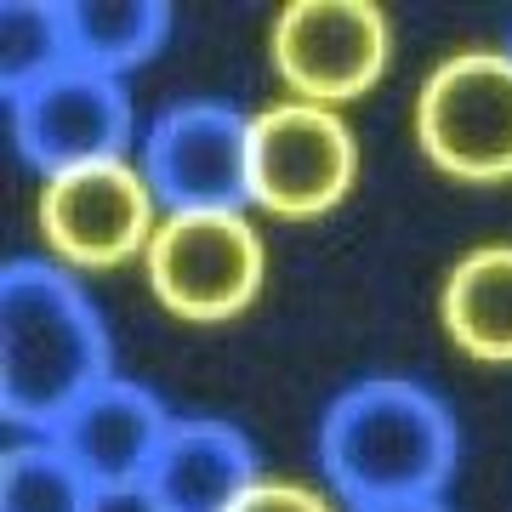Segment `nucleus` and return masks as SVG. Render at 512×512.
<instances>
[{
  "label": "nucleus",
  "instance_id": "14",
  "mask_svg": "<svg viewBox=\"0 0 512 512\" xmlns=\"http://www.w3.org/2000/svg\"><path fill=\"white\" fill-rule=\"evenodd\" d=\"M0 512H103V490L57 439H29L0 456Z\"/></svg>",
  "mask_w": 512,
  "mask_h": 512
},
{
  "label": "nucleus",
  "instance_id": "16",
  "mask_svg": "<svg viewBox=\"0 0 512 512\" xmlns=\"http://www.w3.org/2000/svg\"><path fill=\"white\" fill-rule=\"evenodd\" d=\"M228 512H330V501L319 490H308V484H251V490L239 495Z\"/></svg>",
  "mask_w": 512,
  "mask_h": 512
},
{
  "label": "nucleus",
  "instance_id": "2",
  "mask_svg": "<svg viewBox=\"0 0 512 512\" xmlns=\"http://www.w3.org/2000/svg\"><path fill=\"white\" fill-rule=\"evenodd\" d=\"M461 461L450 404L404 376H365L342 387L319 421V467L348 507L444 495Z\"/></svg>",
  "mask_w": 512,
  "mask_h": 512
},
{
  "label": "nucleus",
  "instance_id": "5",
  "mask_svg": "<svg viewBox=\"0 0 512 512\" xmlns=\"http://www.w3.org/2000/svg\"><path fill=\"white\" fill-rule=\"evenodd\" d=\"M421 154L456 183L512 177V52H456L416 97Z\"/></svg>",
  "mask_w": 512,
  "mask_h": 512
},
{
  "label": "nucleus",
  "instance_id": "13",
  "mask_svg": "<svg viewBox=\"0 0 512 512\" xmlns=\"http://www.w3.org/2000/svg\"><path fill=\"white\" fill-rule=\"evenodd\" d=\"M63 29L74 63L120 80L165 46L171 0H63Z\"/></svg>",
  "mask_w": 512,
  "mask_h": 512
},
{
  "label": "nucleus",
  "instance_id": "8",
  "mask_svg": "<svg viewBox=\"0 0 512 512\" xmlns=\"http://www.w3.org/2000/svg\"><path fill=\"white\" fill-rule=\"evenodd\" d=\"M274 69L296 103H353L387 69V18L370 0H291L274 18Z\"/></svg>",
  "mask_w": 512,
  "mask_h": 512
},
{
  "label": "nucleus",
  "instance_id": "9",
  "mask_svg": "<svg viewBox=\"0 0 512 512\" xmlns=\"http://www.w3.org/2000/svg\"><path fill=\"white\" fill-rule=\"evenodd\" d=\"M154 194H148L143 171L126 160L86 165L69 177H52L40 194L35 217L40 234L69 268H120L126 256L148 251L154 239Z\"/></svg>",
  "mask_w": 512,
  "mask_h": 512
},
{
  "label": "nucleus",
  "instance_id": "15",
  "mask_svg": "<svg viewBox=\"0 0 512 512\" xmlns=\"http://www.w3.org/2000/svg\"><path fill=\"white\" fill-rule=\"evenodd\" d=\"M69 63L74 57L63 6H52V0H6L0 6V92H6V103Z\"/></svg>",
  "mask_w": 512,
  "mask_h": 512
},
{
  "label": "nucleus",
  "instance_id": "12",
  "mask_svg": "<svg viewBox=\"0 0 512 512\" xmlns=\"http://www.w3.org/2000/svg\"><path fill=\"white\" fill-rule=\"evenodd\" d=\"M439 319L467 359L512 365V245H478L450 268Z\"/></svg>",
  "mask_w": 512,
  "mask_h": 512
},
{
  "label": "nucleus",
  "instance_id": "17",
  "mask_svg": "<svg viewBox=\"0 0 512 512\" xmlns=\"http://www.w3.org/2000/svg\"><path fill=\"white\" fill-rule=\"evenodd\" d=\"M353 512H450L444 495H404V501H376V507H353Z\"/></svg>",
  "mask_w": 512,
  "mask_h": 512
},
{
  "label": "nucleus",
  "instance_id": "6",
  "mask_svg": "<svg viewBox=\"0 0 512 512\" xmlns=\"http://www.w3.org/2000/svg\"><path fill=\"white\" fill-rule=\"evenodd\" d=\"M359 177L348 120L319 103H274L251 114V205L285 222L325 217Z\"/></svg>",
  "mask_w": 512,
  "mask_h": 512
},
{
  "label": "nucleus",
  "instance_id": "1",
  "mask_svg": "<svg viewBox=\"0 0 512 512\" xmlns=\"http://www.w3.org/2000/svg\"><path fill=\"white\" fill-rule=\"evenodd\" d=\"M109 325L86 285L40 256L0 268V416L57 433V421L109 382Z\"/></svg>",
  "mask_w": 512,
  "mask_h": 512
},
{
  "label": "nucleus",
  "instance_id": "4",
  "mask_svg": "<svg viewBox=\"0 0 512 512\" xmlns=\"http://www.w3.org/2000/svg\"><path fill=\"white\" fill-rule=\"evenodd\" d=\"M148 194L177 211H239L251 200V114L217 97H188L148 120L137 148Z\"/></svg>",
  "mask_w": 512,
  "mask_h": 512
},
{
  "label": "nucleus",
  "instance_id": "3",
  "mask_svg": "<svg viewBox=\"0 0 512 512\" xmlns=\"http://www.w3.org/2000/svg\"><path fill=\"white\" fill-rule=\"evenodd\" d=\"M148 285L165 313L188 325H222L256 302L268 251L245 211H177L148 239Z\"/></svg>",
  "mask_w": 512,
  "mask_h": 512
},
{
  "label": "nucleus",
  "instance_id": "7",
  "mask_svg": "<svg viewBox=\"0 0 512 512\" xmlns=\"http://www.w3.org/2000/svg\"><path fill=\"white\" fill-rule=\"evenodd\" d=\"M12 137L40 177H69L86 165L126 160L131 148V92L114 74L86 63L46 74L40 86L12 97Z\"/></svg>",
  "mask_w": 512,
  "mask_h": 512
},
{
  "label": "nucleus",
  "instance_id": "10",
  "mask_svg": "<svg viewBox=\"0 0 512 512\" xmlns=\"http://www.w3.org/2000/svg\"><path fill=\"white\" fill-rule=\"evenodd\" d=\"M171 421L177 416L165 410L160 393H148L143 382H126V376H109L103 387H92L74 404L69 416L57 421V433H46V439H57L80 461V473L103 490V501H120V495L143 490Z\"/></svg>",
  "mask_w": 512,
  "mask_h": 512
},
{
  "label": "nucleus",
  "instance_id": "11",
  "mask_svg": "<svg viewBox=\"0 0 512 512\" xmlns=\"http://www.w3.org/2000/svg\"><path fill=\"white\" fill-rule=\"evenodd\" d=\"M251 484H262L251 439L234 421L194 416V421H171L137 501L148 512H228Z\"/></svg>",
  "mask_w": 512,
  "mask_h": 512
}]
</instances>
